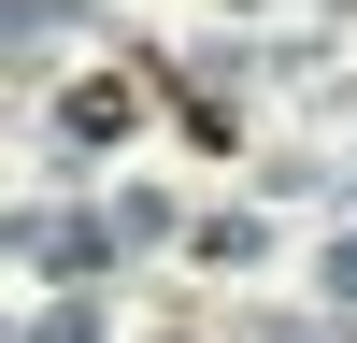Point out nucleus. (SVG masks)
<instances>
[{"label": "nucleus", "mask_w": 357, "mask_h": 343, "mask_svg": "<svg viewBox=\"0 0 357 343\" xmlns=\"http://www.w3.org/2000/svg\"><path fill=\"white\" fill-rule=\"evenodd\" d=\"M72 129H86V143H114V129H129V86H114V72H100V86H72Z\"/></svg>", "instance_id": "nucleus-1"}]
</instances>
